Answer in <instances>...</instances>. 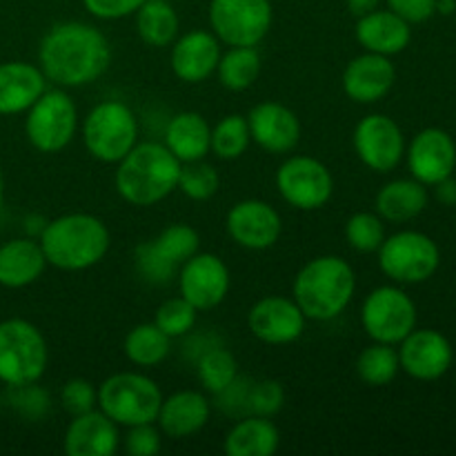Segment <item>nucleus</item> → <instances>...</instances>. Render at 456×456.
I'll return each instance as SVG.
<instances>
[{"label": "nucleus", "instance_id": "f257e3e1", "mask_svg": "<svg viewBox=\"0 0 456 456\" xmlns=\"http://www.w3.org/2000/svg\"><path fill=\"white\" fill-rule=\"evenodd\" d=\"M110 65V40L89 22H58L40 40L38 67L53 87L76 89L92 85Z\"/></svg>", "mask_w": 456, "mask_h": 456}, {"label": "nucleus", "instance_id": "f03ea898", "mask_svg": "<svg viewBox=\"0 0 456 456\" xmlns=\"http://www.w3.org/2000/svg\"><path fill=\"white\" fill-rule=\"evenodd\" d=\"M38 243L47 265L62 272H83L107 256L111 234L94 214L69 212L45 223Z\"/></svg>", "mask_w": 456, "mask_h": 456}, {"label": "nucleus", "instance_id": "7ed1b4c3", "mask_svg": "<svg viewBox=\"0 0 456 456\" xmlns=\"http://www.w3.org/2000/svg\"><path fill=\"white\" fill-rule=\"evenodd\" d=\"M181 165L163 142H136L129 154L116 163V191L134 208H151L176 190Z\"/></svg>", "mask_w": 456, "mask_h": 456}, {"label": "nucleus", "instance_id": "20e7f679", "mask_svg": "<svg viewBox=\"0 0 456 456\" xmlns=\"http://www.w3.org/2000/svg\"><path fill=\"white\" fill-rule=\"evenodd\" d=\"M356 292V272L334 254L307 261L294 276L292 298L307 321H332L347 310Z\"/></svg>", "mask_w": 456, "mask_h": 456}, {"label": "nucleus", "instance_id": "39448f33", "mask_svg": "<svg viewBox=\"0 0 456 456\" xmlns=\"http://www.w3.org/2000/svg\"><path fill=\"white\" fill-rule=\"evenodd\" d=\"M163 392L141 372H116L98 386V410L118 428L156 423Z\"/></svg>", "mask_w": 456, "mask_h": 456}, {"label": "nucleus", "instance_id": "423d86ee", "mask_svg": "<svg viewBox=\"0 0 456 456\" xmlns=\"http://www.w3.org/2000/svg\"><path fill=\"white\" fill-rule=\"evenodd\" d=\"M49 365L47 338L25 319L0 321V383L25 386L45 377Z\"/></svg>", "mask_w": 456, "mask_h": 456}, {"label": "nucleus", "instance_id": "0eeeda50", "mask_svg": "<svg viewBox=\"0 0 456 456\" xmlns=\"http://www.w3.org/2000/svg\"><path fill=\"white\" fill-rule=\"evenodd\" d=\"M85 150L98 163L116 165L138 142V118L123 101H102L89 110L83 123Z\"/></svg>", "mask_w": 456, "mask_h": 456}, {"label": "nucleus", "instance_id": "6e6552de", "mask_svg": "<svg viewBox=\"0 0 456 456\" xmlns=\"http://www.w3.org/2000/svg\"><path fill=\"white\" fill-rule=\"evenodd\" d=\"M78 132V110L62 87H47L25 111V136L40 154H58Z\"/></svg>", "mask_w": 456, "mask_h": 456}, {"label": "nucleus", "instance_id": "1a4fd4ad", "mask_svg": "<svg viewBox=\"0 0 456 456\" xmlns=\"http://www.w3.org/2000/svg\"><path fill=\"white\" fill-rule=\"evenodd\" d=\"M377 254L383 274L401 285L423 283L439 270L441 263V252L435 240L414 230L386 236Z\"/></svg>", "mask_w": 456, "mask_h": 456}, {"label": "nucleus", "instance_id": "9d476101", "mask_svg": "<svg viewBox=\"0 0 456 456\" xmlns=\"http://www.w3.org/2000/svg\"><path fill=\"white\" fill-rule=\"evenodd\" d=\"M270 0H212V34L227 47H258L272 29Z\"/></svg>", "mask_w": 456, "mask_h": 456}, {"label": "nucleus", "instance_id": "9b49d317", "mask_svg": "<svg viewBox=\"0 0 456 456\" xmlns=\"http://www.w3.org/2000/svg\"><path fill=\"white\" fill-rule=\"evenodd\" d=\"M361 325L372 341L399 346L417 328V305L396 285H381L365 297Z\"/></svg>", "mask_w": 456, "mask_h": 456}, {"label": "nucleus", "instance_id": "f8f14e48", "mask_svg": "<svg viewBox=\"0 0 456 456\" xmlns=\"http://www.w3.org/2000/svg\"><path fill=\"white\" fill-rule=\"evenodd\" d=\"M276 190L289 208L314 212L334 196V176L328 165L314 156H289L276 169Z\"/></svg>", "mask_w": 456, "mask_h": 456}, {"label": "nucleus", "instance_id": "ddd939ff", "mask_svg": "<svg viewBox=\"0 0 456 456\" xmlns=\"http://www.w3.org/2000/svg\"><path fill=\"white\" fill-rule=\"evenodd\" d=\"M356 156L368 169L387 174L403 160L405 138L395 118L386 114H368L356 123L352 134Z\"/></svg>", "mask_w": 456, "mask_h": 456}, {"label": "nucleus", "instance_id": "4468645a", "mask_svg": "<svg viewBox=\"0 0 456 456\" xmlns=\"http://www.w3.org/2000/svg\"><path fill=\"white\" fill-rule=\"evenodd\" d=\"M230 270L216 254L196 252L178 267V292L199 312L214 310L230 294Z\"/></svg>", "mask_w": 456, "mask_h": 456}, {"label": "nucleus", "instance_id": "2eb2a0df", "mask_svg": "<svg viewBox=\"0 0 456 456\" xmlns=\"http://www.w3.org/2000/svg\"><path fill=\"white\" fill-rule=\"evenodd\" d=\"M225 227L230 239L239 248L263 252L279 243L283 234V218L274 205L261 199H245L232 205L227 212Z\"/></svg>", "mask_w": 456, "mask_h": 456}, {"label": "nucleus", "instance_id": "dca6fc26", "mask_svg": "<svg viewBox=\"0 0 456 456\" xmlns=\"http://www.w3.org/2000/svg\"><path fill=\"white\" fill-rule=\"evenodd\" d=\"M305 314L294 298L263 297L248 314V328L261 343L267 346H289L305 332Z\"/></svg>", "mask_w": 456, "mask_h": 456}, {"label": "nucleus", "instance_id": "f3484780", "mask_svg": "<svg viewBox=\"0 0 456 456\" xmlns=\"http://www.w3.org/2000/svg\"><path fill=\"white\" fill-rule=\"evenodd\" d=\"M399 363L417 381H436L452 365V346L436 330L414 328L399 343Z\"/></svg>", "mask_w": 456, "mask_h": 456}, {"label": "nucleus", "instance_id": "a211bd4d", "mask_svg": "<svg viewBox=\"0 0 456 456\" xmlns=\"http://www.w3.org/2000/svg\"><path fill=\"white\" fill-rule=\"evenodd\" d=\"M252 142H256L267 154H289L301 141V120L276 101H263L254 105L248 114Z\"/></svg>", "mask_w": 456, "mask_h": 456}, {"label": "nucleus", "instance_id": "6ab92c4d", "mask_svg": "<svg viewBox=\"0 0 456 456\" xmlns=\"http://www.w3.org/2000/svg\"><path fill=\"white\" fill-rule=\"evenodd\" d=\"M408 167L412 178L423 185H436L452 176L456 167V145L448 132L428 127L412 138L408 147Z\"/></svg>", "mask_w": 456, "mask_h": 456}, {"label": "nucleus", "instance_id": "aec40b11", "mask_svg": "<svg viewBox=\"0 0 456 456\" xmlns=\"http://www.w3.org/2000/svg\"><path fill=\"white\" fill-rule=\"evenodd\" d=\"M396 83V69L390 56L365 52L352 58L343 69V92L359 105H372L383 101Z\"/></svg>", "mask_w": 456, "mask_h": 456}, {"label": "nucleus", "instance_id": "412c9836", "mask_svg": "<svg viewBox=\"0 0 456 456\" xmlns=\"http://www.w3.org/2000/svg\"><path fill=\"white\" fill-rule=\"evenodd\" d=\"M221 53V40L212 31L191 29L174 40L169 62L178 80L187 85H199L216 74Z\"/></svg>", "mask_w": 456, "mask_h": 456}, {"label": "nucleus", "instance_id": "4be33fe9", "mask_svg": "<svg viewBox=\"0 0 456 456\" xmlns=\"http://www.w3.org/2000/svg\"><path fill=\"white\" fill-rule=\"evenodd\" d=\"M118 445V426L98 408L71 417L62 441V448L69 456H111Z\"/></svg>", "mask_w": 456, "mask_h": 456}, {"label": "nucleus", "instance_id": "5701e85b", "mask_svg": "<svg viewBox=\"0 0 456 456\" xmlns=\"http://www.w3.org/2000/svg\"><path fill=\"white\" fill-rule=\"evenodd\" d=\"M209 414H212V403L205 392L178 390L163 396L156 423L169 439H187L199 435L208 426Z\"/></svg>", "mask_w": 456, "mask_h": 456}, {"label": "nucleus", "instance_id": "b1692460", "mask_svg": "<svg viewBox=\"0 0 456 456\" xmlns=\"http://www.w3.org/2000/svg\"><path fill=\"white\" fill-rule=\"evenodd\" d=\"M47 87L38 65L25 61L0 62V116L25 114Z\"/></svg>", "mask_w": 456, "mask_h": 456}, {"label": "nucleus", "instance_id": "393cba45", "mask_svg": "<svg viewBox=\"0 0 456 456\" xmlns=\"http://www.w3.org/2000/svg\"><path fill=\"white\" fill-rule=\"evenodd\" d=\"M354 36L356 43L365 52L395 56L408 47L412 29H410V22H405L390 9H374V12L365 13L356 20Z\"/></svg>", "mask_w": 456, "mask_h": 456}, {"label": "nucleus", "instance_id": "a878e982", "mask_svg": "<svg viewBox=\"0 0 456 456\" xmlns=\"http://www.w3.org/2000/svg\"><path fill=\"white\" fill-rule=\"evenodd\" d=\"M47 267L38 239L20 236L0 245V285L7 289H22L36 283Z\"/></svg>", "mask_w": 456, "mask_h": 456}, {"label": "nucleus", "instance_id": "bb28decb", "mask_svg": "<svg viewBox=\"0 0 456 456\" xmlns=\"http://www.w3.org/2000/svg\"><path fill=\"white\" fill-rule=\"evenodd\" d=\"M163 145L181 163L203 160L212 151V127L199 111H178L165 127Z\"/></svg>", "mask_w": 456, "mask_h": 456}, {"label": "nucleus", "instance_id": "cd10ccee", "mask_svg": "<svg viewBox=\"0 0 456 456\" xmlns=\"http://www.w3.org/2000/svg\"><path fill=\"white\" fill-rule=\"evenodd\" d=\"M281 445V432L274 421L258 414L240 417L225 435V450L230 456H272Z\"/></svg>", "mask_w": 456, "mask_h": 456}, {"label": "nucleus", "instance_id": "c85d7f7f", "mask_svg": "<svg viewBox=\"0 0 456 456\" xmlns=\"http://www.w3.org/2000/svg\"><path fill=\"white\" fill-rule=\"evenodd\" d=\"M377 214L387 223H408L428 208V190L417 178L390 181L374 199Z\"/></svg>", "mask_w": 456, "mask_h": 456}, {"label": "nucleus", "instance_id": "c756f323", "mask_svg": "<svg viewBox=\"0 0 456 456\" xmlns=\"http://www.w3.org/2000/svg\"><path fill=\"white\" fill-rule=\"evenodd\" d=\"M136 16V34L147 47H172L178 38L181 20L178 13L167 0H145L138 7Z\"/></svg>", "mask_w": 456, "mask_h": 456}, {"label": "nucleus", "instance_id": "7c9ffc66", "mask_svg": "<svg viewBox=\"0 0 456 456\" xmlns=\"http://www.w3.org/2000/svg\"><path fill=\"white\" fill-rule=\"evenodd\" d=\"M123 352L129 363L136 368H156L172 352V338L156 323H141L127 332L123 341Z\"/></svg>", "mask_w": 456, "mask_h": 456}, {"label": "nucleus", "instance_id": "2f4dec72", "mask_svg": "<svg viewBox=\"0 0 456 456\" xmlns=\"http://www.w3.org/2000/svg\"><path fill=\"white\" fill-rule=\"evenodd\" d=\"M263 71V58L256 47H230L221 53L216 65L218 83L230 92H245L258 80Z\"/></svg>", "mask_w": 456, "mask_h": 456}, {"label": "nucleus", "instance_id": "473e14b6", "mask_svg": "<svg viewBox=\"0 0 456 456\" xmlns=\"http://www.w3.org/2000/svg\"><path fill=\"white\" fill-rule=\"evenodd\" d=\"M156 256L178 274V267L200 249V236L187 223H172L156 239L150 240Z\"/></svg>", "mask_w": 456, "mask_h": 456}, {"label": "nucleus", "instance_id": "72a5a7b5", "mask_svg": "<svg viewBox=\"0 0 456 456\" xmlns=\"http://www.w3.org/2000/svg\"><path fill=\"white\" fill-rule=\"evenodd\" d=\"M199 383L205 395H221L239 379V361L227 347H208L196 363Z\"/></svg>", "mask_w": 456, "mask_h": 456}, {"label": "nucleus", "instance_id": "f704fd0d", "mask_svg": "<svg viewBox=\"0 0 456 456\" xmlns=\"http://www.w3.org/2000/svg\"><path fill=\"white\" fill-rule=\"evenodd\" d=\"M399 350L387 343H377L363 347L356 359V374L370 387H383L392 383L399 374Z\"/></svg>", "mask_w": 456, "mask_h": 456}, {"label": "nucleus", "instance_id": "c9c22d12", "mask_svg": "<svg viewBox=\"0 0 456 456\" xmlns=\"http://www.w3.org/2000/svg\"><path fill=\"white\" fill-rule=\"evenodd\" d=\"M252 142L248 116L227 114L212 127V154L221 160H239Z\"/></svg>", "mask_w": 456, "mask_h": 456}, {"label": "nucleus", "instance_id": "e433bc0d", "mask_svg": "<svg viewBox=\"0 0 456 456\" xmlns=\"http://www.w3.org/2000/svg\"><path fill=\"white\" fill-rule=\"evenodd\" d=\"M218 187H221L218 169L214 165H209L205 159L181 165L176 190L183 191L185 199L203 203V200H209L212 196H216Z\"/></svg>", "mask_w": 456, "mask_h": 456}, {"label": "nucleus", "instance_id": "4c0bfd02", "mask_svg": "<svg viewBox=\"0 0 456 456\" xmlns=\"http://www.w3.org/2000/svg\"><path fill=\"white\" fill-rule=\"evenodd\" d=\"M346 240L359 254H374L386 240V221L377 212H356L346 223Z\"/></svg>", "mask_w": 456, "mask_h": 456}, {"label": "nucleus", "instance_id": "58836bf2", "mask_svg": "<svg viewBox=\"0 0 456 456\" xmlns=\"http://www.w3.org/2000/svg\"><path fill=\"white\" fill-rule=\"evenodd\" d=\"M4 403L27 421H40L52 410V396L36 381L25 383V386H9L4 392Z\"/></svg>", "mask_w": 456, "mask_h": 456}, {"label": "nucleus", "instance_id": "ea45409f", "mask_svg": "<svg viewBox=\"0 0 456 456\" xmlns=\"http://www.w3.org/2000/svg\"><path fill=\"white\" fill-rule=\"evenodd\" d=\"M196 314H199V310L178 294V297L167 298V301L160 303L159 310H156L154 314V323L159 325L169 338H181L187 337V334L194 330Z\"/></svg>", "mask_w": 456, "mask_h": 456}, {"label": "nucleus", "instance_id": "a19ab883", "mask_svg": "<svg viewBox=\"0 0 456 456\" xmlns=\"http://www.w3.org/2000/svg\"><path fill=\"white\" fill-rule=\"evenodd\" d=\"M285 405V390L274 379H261L249 383L248 390V414L258 417H276Z\"/></svg>", "mask_w": 456, "mask_h": 456}, {"label": "nucleus", "instance_id": "79ce46f5", "mask_svg": "<svg viewBox=\"0 0 456 456\" xmlns=\"http://www.w3.org/2000/svg\"><path fill=\"white\" fill-rule=\"evenodd\" d=\"M61 405L71 417L98 408V387L87 379H69L61 390Z\"/></svg>", "mask_w": 456, "mask_h": 456}, {"label": "nucleus", "instance_id": "37998d69", "mask_svg": "<svg viewBox=\"0 0 456 456\" xmlns=\"http://www.w3.org/2000/svg\"><path fill=\"white\" fill-rule=\"evenodd\" d=\"M125 435V452L129 456H154L163 448V432L156 423H141L127 428Z\"/></svg>", "mask_w": 456, "mask_h": 456}, {"label": "nucleus", "instance_id": "c03bdc74", "mask_svg": "<svg viewBox=\"0 0 456 456\" xmlns=\"http://www.w3.org/2000/svg\"><path fill=\"white\" fill-rule=\"evenodd\" d=\"M134 254H136L138 274H141L147 283L167 285L169 281L174 279V274H176V272H172L167 265H163V263L159 261V256H156L154 249H151L150 240H145V243L138 245L136 252Z\"/></svg>", "mask_w": 456, "mask_h": 456}, {"label": "nucleus", "instance_id": "a18cd8bd", "mask_svg": "<svg viewBox=\"0 0 456 456\" xmlns=\"http://www.w3.org/2000/svg\"><path fill=\"white\" fill-rule=\"evenodd\" d=\"M145 0H83L85 9L101 20H120L134 16Z\"/></svg>", "mask_w": 456, "mask_h": 456}, {"label": "nucleus", "instance_id": "49530a36", "mask_svg": "<svg viewBox=\"0 0 456 456\" xmlns=\"http://www.w3.org/2000/svg\"><path fill=\"white\" fill-rule=\"evenodd\" d=\"M387 7L410 25H419L435 16L436 0H387Z\"/></svg>", "mask_w": 456, "mask_h": 456}, {"label": "nucleus", "instance_id": "de8ad7c7", "mask_svg": "<svg viewBox=\"0 0 456 456\" xmlns=\"http://www.w3.org/2000/svg\"><path fill=\"white\" fill-rule=\"evenodd\" d=\"M436 199H439V203L448 205V208H452V205H456V178L448 176L444 178L441 183H436Z\"/></svg>", "mask_w": 456, "mask_h": 456}, {"label": "nucleus", "instance_id": "09e8293b", "mask_svg": "<svg viewBox=\"0 0 456 456\" xmlns=\"http://www.w3.org/2000/svg\"><path fill=\"white\" fill-rule=\"evenodd\" d=\"M379 3H381V0H346L347 12L356 18H361V16H365V13L379 9Z\"/></svg>", "mask_w": 456, "mask_h": 456}, {"label": "nucleus", "instance_id": "8fccbe9b", "mask_svg": "<svg viewBox=\"0 0 456 456\" xmlns=\"http://www.w3.org/2000/svg\"><path fill=\"white\" fill-rule=\"evenodd\" d=\"M436 12L450 16V13L456 12V0H436Z\"/></svg>", "mask_w": 456, "mask_h": 456}, {"label": "nucleus", "instance_id": "3c124183", "mask_svg": "<svg viewBox=\"0 0 456 456\" xmlns=\"http://www.w3.org/2000/svg\"><path fill=\"white\" fill-rule=\"evenodd\" d=\"M3 205H4V178H3V172H0V214H3Z\"/></svg>", "mask_w": 456, "mask_h": 456}, {"label": "nucleus", "instance_id": "603ef678", "mask_svg": "<svg viewBox=\"0 0 456 456\" xmlns=\"http://www.w3.org/2000/svg\"><path fill=\"white\" fill-rule=\"evenodd\" d=\"M3 405H4V395L0 392V410H3Z\"/></svg>", "mask_w": 456, "mask_h": 456}]
</instances>
